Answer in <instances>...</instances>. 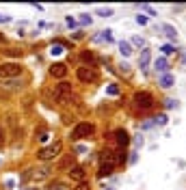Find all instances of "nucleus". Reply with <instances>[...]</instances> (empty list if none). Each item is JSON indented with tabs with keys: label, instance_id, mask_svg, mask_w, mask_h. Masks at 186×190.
<instances>
[{
	"label": "nucleus",
	"instance_id": "ea45409f",
	"mask_svg": "<svg viewBox=\"0 0 186 190\" xmlns=\"http://www.w3.org/2000/svg\"><path fill=\"white\" fill-rule=\"evenodd\" d=\"M106 190H115V188H106Z\"/></svg>",
	"mask_w": 186,
	"mask_h": 190
},
{
	"label": "nucleus",
	"instance_id": "423d86ee",
	"mask_svg": "<svg viewBox=\"0 0 186 190\" xmlns=\"http://www.w3.org/2000/svg\"><path fill=\"white\" fill-rule=\"evenodd\" d=\"M76 78L80 80V82H84V84H89V82H95L98 80V69L95 67H78L76 69Z\"/></svg>",
	"mask_w": 186,
	"mask_h": 190
},
{
	"label": "nucleus",
	"instance_id": "bb28decb",
	"mask_svg": "<svg viewBox=\"0 0 186 190\" xmlns=\"http://www.w3.org/2000/svg\"><path fill=\"white\" fill-rule=\"evenodd\" d=\"M5 142H7V136H5V130H2V125H0V149L5 147Z\"/></svg>",
	"mask_w": 186,
	"mask_h": 190
},
{
	"label": "nucleus",
	"instance_id": "7ed1b4c3",
	"mask_svg": "<svg viewBox=\"0 0 186 190\" xmlns=\"http://www.w3.org/2000/svg\"><path fill=\"white\" fill-rule=\"evenodd\" d=\"M93 134H95V125L89 123V121H82L72 130V140H82V138H89Z\"/></svg>",
	"mask_w": 186,
	"mask_h": 190
},
{
	"label": "nucleus",
	"instance_id": "4be33fe9",
	"mask_svg": "<svg viewBox=\"0 0 186 190\" xmlns=\"http://www.w3.org/2000/svg\"><path fill=\"white\" fill-rule=\"evenodd\" d=\"M160 50H162V54H173V52H175V47H173L171 43H165V45L160 47Z\"/></svg>",
	"mask_w": 186,
	"mask_h": 190
},
{
	"label": "nucleus",
	"instance_id": "4c0bfd02",
	"mask_svg": "<svg viewBox=\"0 0 186 190\" xmlns=\"http://www.w3.org/2000/svg\"><path fill=\"white\" fill-rule=\"evenodd\" d=\"M0 22H9V17L7 15H0Z\"/></svg>",
	"mask_w": 186,
	"mask_h": 190
},
{
	"label": "nucleus",
	"instance_id": "393cba45",
	"mask_svg": "<svg viewBox=\"0 0 186 190\" xmlns=\"http://www.w3.org/2000/svg\"><path fill=\"white\" fill-rule=\"evenodd\" d=\"M98 15H102V17H110V15H113V9H98Z\"/></svg>",
	"mask_w": 186,
	"mask_h": 190
},
{
	"label": "nucleus",
	"instance_id": "2eb2a0df",
	"mask_svg": "<svg viewBox=\"0 0 186 190\" xmlns=\"http://www.w3.org/2000/svg\"><path fill=\"white\" fill-rule=\"evenodd\" d=\"M93 41H106V43H110L113 41V30H100V35H95L93 37Z\"/></svg>",
	"mask_w": 186,
	"mask_h": 190
},
{
	"label": "nucleus",
	"instance_id": "1a4fd4ad",
	"mask_svg": "<svg viewBox=\"0 0 186 190\" xmlns=\"http://www.w3.org/2000/svg\"><path fill=\"white\" fill-rule=\"evenodd\" d=\"M50 74H52L54 78H65V76H67V65H65V63H54V65L50 67Z\"/></svg>",
	"mask_w": 186,
	"mask_h": 190
},
{
	"label": "nucleus",
	"instance_id": "6e6552de",
	"mask_svg": "<svg viewBox=\"0 0 186 190\" xmlns=\"http://www.w3.org/2000/svg\"><path fill=\"white\" fill-rule=\"evenodd\" d=\"M74 162H76V158H74V153H69V156H65L61 162H59V171H72L74 169Z\"/></svg>",
	"mask_w": 186,
	"mask_h": 190
},
{
	"label": "nucleus",
	"instance_id": "20e7f679",
	"mask_svg": "<svg viewBox=\"0 0 186 190\" xmlns=\"http://www.w3.org/2000/svg\"><path fill=\"white\" fill-rule=\"evenodd\" d=\"M134 106L141 108V110H149L154 106V95L147 93V91H138L134 93Z\"/></svg>",
	"mask_w": 186,
	"mask_h": 190
},
{
	"label": "nucleus",
	"instance_id": "e433bc0d",
	"mask_svg": "<svg viewBox=\"0 0 186 190\" xmlns=\"http://www.w3.org/2000/svg\"><path fill=\"white\" fill-rule=\"evenodd\" d=\"M9 97V93H2V91H0V100H7Z\"/></svg>",
	"mask_w": 186,
	"mask_h": 190
},
{
	"label": "nucleus",
	"instance_id": "f03ea898",
	"mask_svg": "<svg viewBox=\"0 0 186 190\" xmlns=\"http://www.w3.org/2000/svg\"><path fill=\"white\" fill-rule=\"evenodd\" d=\"M61 149H63V145H61V140H54L52 145H48V147H41L35 156H37V160H43V162H48V160H54L59 153H61Z\"/></svg>",
	"mask_w": 186,
	"mask_h": 190
},
{
	"label": "nucleus",
	"instance_id": "a878e982",
	"mask_svg": "<svg viewBox=\"0 0 186 190\" xmlns=\"http://www.w3.org/2000/svg\"><path fill=\"white\" fill-rule=\"evenodd\" d=\"M48 136H50V134H48V132H45V130H41V132H37V138H39L41 142H45V140H48Z\"/></svg>",
	"mask_w": 186,
	"mask_h": 190
},
{
	"label": "nucleus",
	"instance_id": "ddd939ff",
	"mask_svg": "<svg viewBox=\"0 0 186 190\" xmlns=\"http://www.w3.org/2000/svg\"><path fill=\"white\" fill-rule=\"evenodd\" d=\"M115 136H117L119 147H121V149H126V147H128V142H130V136H128V132H126V130H117V132H115Z\"/></svg>",
	"mask_w": 186,
	"mask_h": 190
},
{
	"label": "nucleus",
	"instance_id": "0eeeda50",
	"mask_svg": "<svg viewBox=\"0 0 186 190\" xmlns=\"http://www.w3.org/2000/svg\"><path fill=\"white\" fill-rule=\"evenodd\" d=\"M50 175V169H28L24 171V175H22V181H28V179H43V177H48Z\"/></svg>",
	"mask_w": 186,
	"mask_h": 190
},
{
	"label": "nucleus",
	"instance_id": "f257e3e1",
	"mask_svg": "<svg viewBox=\"0 0 186 190\" xmlns=\"http://www.w3.org/2000/svg\"><path fill=\"white\" fill-rule=\"evenodd\" d=\"M54 95H56V102H59L61 106H69V104H76V102H78V97H76L74 91H72V84H67V82H61V84L56 86Z\"/></svg>",
	"mask_w": 186,
	"mask_h": 190
},
{
	"label": "nucleus",
	"instance_id": "473e14b6",
	"mask_svg": "<svg viewBox=\"0 0 186 190\" xmlns=\"http://www.w3.org/2000/svg\"><path fill=\"white\" fill-rule=\"evenodd\" d=\"M165 106H167V108H175L177 102H175V100H165Z\"/></svg>",
	"mask_w": 186,
	"mask_h": 190
},
{
	"label": "nucleus",
	"instance_id": "6ab92c4d",
	"mask_svg": "<svg viewBox=\"0 0 186 190\" xmlns=\"http://www.w3.org/2000/svg\"><path fill=\"white\" fill-rule=\"evenodd\" d=\"M162 30L167 33V37H169V39H175V37H177V30L171 26V24H165V26H162Z\"/></svg>",
	"mask_w": 186,
	"mask_h": 190
},
{
	"label": "nucleus",
	"instance_id": "72a5a7b5",
	"mask_svg": "<svg viewBox=\"0 0 186 190\" xmlns=\"http://www.w3.org/2000/svg\"><path fill=\"white\" fill-rule=\"evenodd\" d=\"M132 43H134V45H145V41H143L141 37H134V39H132Z\"/></svg>",
	"mask_w": 186,
	"mask_h": 190
},
{
	"label": "nucleus",
	"instance_id": "aec40b11",
	"mask_svg": "<svg viewBox=\"0 0 186 190\" xmlns=\"http://www.w3.org/2000/svg\"><path fill=\"white\" fill-rule=\"evenodd\" d=\"M167 114H158V117H154V125H167Z\"/></svg>",
	"mask_w": 186,
	"mask_h": 190
},
{
	"label": "nucleus",
	"instance_id": "9b49d317",
	"mask_svg": "<svg viewBox=\"0 0 186 190\" xmlns=\"http://www.w3.org/2000/svg\"><path fill=\"white\" fill-rule=\"evenodd\" d=\"M154 67H156V71H160L162 76H165V74H169V61H167L165 56L156 58V61H154Z\"/></svg>",
	"mask_w": 186,
	"mask_h": 190
},
{
	"label": "nucleus",
	"instance_id": "b1692460",
	"mask_svg": "<svg viewBox=\"0 0 186 190\" xmlns=\"http://www.w3.org/2000/svg\"><path fill=\"white\" fill-rule=\"evenodd\" d=\"M2 84H5V86H11V89H17V80H15V78H11V80H2ZM2 84H0V86H2Z\"/></svg>",
	"mask_w": 186,
	"mask_h": 190
},
{
	"label": "nucleus",
	"instance_id": "412c9836",
	"mask_svg": "<svg viewBox=\"0 0 186 190\" xmlns=\"http://www.w3.org/2000/svg\"><path fill=\"white\" fill-rule=\"evenodd\" d=\"M7 56H22V50H17V47H7V50H2Z\"/></svg>",
	"mask_w": 186,
	"mask_h": 190
},
{
	"label": "nucleus",
	"instance_id": "cd10ccee",
	"mask_svg": "<svg viewBox=\"0 0 186 190\" xmlns=\"http://www.w3.org/2000/svg\"><path fill=\"white\" fill-rule=\"evenodd\" d=\"M80 24H91V15L89 13H82L80 15Z\"/></svg>",
	"mask_w": 186,
	"mask_h": 190
},
{
	"label": "nucleus",
	"instance_id": "f8f14e48",
	"mask_svg": "<svg viewBox=\"0 0 186 190\" xmlns=\"http://www.w3.org/2000/svg\"><path fill=\"white\" fill-rule=\"evenodd\" d=\"M80 61L84 63V67H93L95 65V54L91 50H84V52H80Z\"/></svg>",
	"mask_w": 186,
	"mask_h": 190
},
{
	"label": "nucleus",
	"instance_id": "c756f323",
	"mask_svg": "<svg viewBox=\"0 0 186 190\" xmlns=\"http://www.w3.org/2000/svg\"><path fill=\"white\" fill-rule=\"evenodd\" d=\"M136 24H141V26H145V24H147V15H136Z\"/></svg>",
	"mask_w": 186,
	"mask_h": 190
},
{
	"label": "nucleus",
	"instance_id": "4468645a",
	"mask_svg": "<svg viewBox=\"0 0 186 190\" xmlns=\"http://www.w3.org/2000/svg\"><path fill=\"white\" fill-rule=\"evenodd\" d=\"M149 61H152V52H149V50H143L141 56H138V67H141V69H147V67H149Z\"/></svg>",
	"mask_w": 186,
	"mask_h": 190
},
{
	"label": "nucleus",
	"instance_id": "dca6fc26",
	"mask_svg": "<svg viewBox=\"0 0 186 190\" xmlns=\"http://www.w3.org/2000/svg\"><path fill=\"white\" fill-rule=\"evenodd\" d=\"M113 169H115L113 164H108V162H102V164H100V171H98V177L102 179V177L110 175V173H113Z\"/></svg>",
	"mask_w": 186,
	"mask_h": 190
},
{
	"label": "nucleus",
	"instance_id": "58836bf2",
	"mask_svg": "<svg viewBox=\"0 0 186 190\" xmlns=\"http://www.w3.org/2000/svg\"><path fill=\"white\" fill-rule=\"evenodd\" d=\"M2 41H5V35H2V33H0V43H2Z\"/></svg>",
	"mask_w": 186,
	"mask_h": 190
},
{
	"label": "nucleus",
	"instance_id": "2f4dec72",
	"mask_svg": "<svg viewBox=\"0 0 186 190\" xmlns=\"http://www.w3.org/2000/svg\"><path fill=\"white\" fill-rule=\"evenodd\" d=\"M50 52H52V54H61V52H63V45H59V43H56V45H52V50H50Z\"/></svg>",
	"mask_w": 186,
	"mask_h": 190
},
{
	"label": "nucleus",
	"instance_id": "c9c22d12",
	"mask_svg": "<svg viewBox=\"0 0 186 190\" xmlns=\"http://www.w3.org/2000/svg\"><path fill=\"white\" fill-rule=\"evenodd\" d=\"M65 22H67V26H72V28H74V26H76V22H74V19H72V17H65Z\"/></svg>",
	"mask_w": 186,
	"mask_h": 190
},
{
	"label": "nucleus",
	"instance_id": "a211bd4d",
	"mask_svg": "<svg viewBox=\"0 0 186 190\" xmlns=\"http://www.w3.org/2000/svg\"><path fill=\"white\" fill-rule=\"evenodd\" d=\"M119 52H121L123 56H130V54H132V45H130L128 41H119Z\"/></svg>",
	"mask_w": 186,
	"mask_h": 190
},
{
	"label": "nucleus",
	"instance_id": "5701e85b",
	"mask_svg": "<svg viewBox=\"0 0 186 190\" xmlns=\"http://www.w3.org/2000/svg\"><path fill=\"white\" fill-rule=\"evenodd\" d=\"M106 95H119V86H117V84H110V86L106 89Z\"/></svg>",
	"mask_w": 186,
	"mask_h": 190
},
{
	"label": "nucleus",
	"instance_id": "f3484780",
	"mask_svg": "<svg viewBox=\"0 0 186 190\" xmlns=\"http://www.w3.org/2000/svg\"><path fill=\"white\" fill-rule=\"evenodd\" d=\"M162 89H169V86H173V76L171 74H165V76H162L160 78V82H158Z\"/></svg>",
	"mask_w": 186,
	"mask_h": 190
},
{
	"label": "nucleus",
	"instance_id": "39448f33",
	"mask_svg": "<svg viewBox=\"0 0 186 190\" xmlns=\"http://www.w3.org/2000/svg\"><path fill=\"white\" fill-rule=\"evenodd\" d=\"M17 76H22V67L17 63H2L0 65V78L2 80H11Z\"/></svg>",
	"mask_w": 186,
	"mask_h": 190
},
{
	"label": "nucleus",
	"instance_id": "c85d7f7f",
	"mask_svg": "<svg viewBox=\"0 0 186 190\" xmlns=\"http://www.w3.org/2000/svg\"><path fill=\"white\" fill-rule=\"evenodd\" d=\"M72 190H91V186L87 184V181H82V184H78L76 188H72Z\"/></svg>",
	"mask_w": 186,
	"mask_h": 190
},
{
	"label": "nucleus",
	"instance_id": "f704fd0d",
	"mask_svg": "<svg viewBox=\"0 0 186 190\" xmlns=\"http://www.w3.org/2000/svg\"><path fill=\"white\" fill-rule=\"evenodd\" d=\"M141 9H145V11H147V13H149V15H156V11H154V9H152V7H147V5H143V7H141Z\"/></svg>",
	"mask_w": 186,
	"mask_h": 190
},
{
	"label": "nucleus",
	"instance_id": "7c9ffc66",
	"mask_svg": "<svg viewBox=\"0 0 186 190\" xmlns=\"http://www.w3.org/2000/svg\"><path fill=\"white\" fill-rule=\"evenodd\" d=\"M119 67H121V74H126V76H130V65H128V63H121Z\"/></svg>",
	"mask_w": 186,
	"mask_h": 190
},
{
	"label": "nucleus",
	"instance_id": "9d476101",
	"mask_svg": "<svg viewBox=\"0 0 186 190\" xmlns=\"http://www.w3.org/2000/svg\"><path fill=\"white\" fill-rule=\"evenodd\" d=\"M69 177H72L74 181H78V184H82V181L87 179V173H84L82 166H74V169L69 171Z\"/></svg>",
	"mask_w": 186,
	"mask_h": 190
}]
</instances>
